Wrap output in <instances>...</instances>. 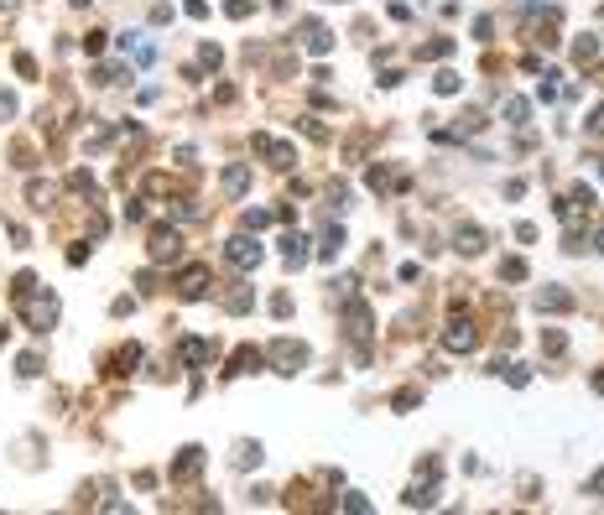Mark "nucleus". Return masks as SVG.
<instances>
[{"label":"nucleus","mask_w":604,"mask_h":515,"mask_svg":"<svg viewBox=\"0 0 604 515\" xmlns=\"http://www.w3.org/2000/svg\"><path fill=\"white\" fill-rule=\"evenodd\" d=\"M21 317L37 328V333H42V328L58 323V302H52V297H37V302H26V297H21Z\"/></svg>","instance_id":"f257e3e1"},{"label":"nucleus","mask_w":604,"mask_h":515,"mask_svg":"<svg viewBox=\"0 0 604 515\" xmlns=\"http://www.w3.org/2000/svg\"><path fill=\"white\" fill-rule=\"evenodd\" d=\"M229 260H235L240 271H250V266H261V245L250 240V234H240V240H229Z\"/></svg>","instance_id":"f03ea898"},{"label":"nucleus","mask_w":604,"mask_h":515,"mask_svg":"<svg viewBox=\"0 0 604 515\" xmlns=\"http://www.w3.org/2000/svg\"><path fill=\"white\" fill-rule=\"evenodd\" d=\"M261 151L271 156V167H292V162H297V151L287 146V140H266V136H261Z\"/></svg>","instance_id":"7ed1b4c3"},{"label":"nucleus","mask_w":604,"mask_h":515,"mask_svg":"<svg viewBox=\"0 0 604 515\" xmlns=\"http://www.w3.org/2000/svg\"><path fill=\"white\" fill-rule=\"evenodd\" d=\"M198 468H203V448H183V458L172 463V474H183V479H188V474H198Z\"/></svg>","instance_id":"20e7f679"},{"label":"nucleus","mask_w":604,"mask_h":515,"mask_svg":"<svg viewBox=\"0 0 604 515\" xmlns=\"http://www.w3.org/2000/svg\"><path fill=\"white\" fill-rule=\"evenodd\" d=\"M443 344H448V349H474V328H469V323H453Z\"/></svg>","instance_id":"39448f33"},{"label":"nucleus","mask_w":604,"mask_h":515,"mask_svg":"<svg viewBox=\"0 0 604 515\" xmlns=\"http://www.w3.org/2000/svg\"><path fill=\"white\" fill-rule=\"evenodd\" d=\"M245 187H250V172H245V167H229V172H225V193H229V198H240Z\"/></svg>","instance_id":"423d86ee"},{"label":"nucleus","mask_w":604,"mask_h":515,"mask_svg":"<svg viewBox=\"0 0 604 515\" xmlns=\"http://www.w3.org/2000/svg\"><path fill=\"white\" fill-rule=\"evenodd\" d=\"M302 32H308V52H329V47H333V36L323 32L318 21H308V26H302Z\"/></svg>","instance_id":"0eeeda50"},{"label":"nucleus","mask_w":604,"mask_h":515,"mask_svg":"<svg viewBox=\"0 0 604 515\" xmlns=\"http://www.w3.org/2000/svg\"><path fill=\"white\" fill-rule=\"evenodd\" d=\"M172 255H178V240H172V234H156V240H152V260H172Z\"/></svg>","instance_id":"6e6552de"},{"label":"nucleus","mask_w":604,"mask_h":515,"mask_svg":"<svg viewBox=\"0 0 604 515\" xmlns=\"http://www.w3.org/2000/svg\"><path fill=\"white\" fill-rule=\"evenodd\" d=\"M203 286H209V271H203V266H193L188 276H183V292H188V297H203Z\"/></svg>","instance_id":"1a4fd4ad"},{"label":"nucleus","mask_w":604,"mask_h":515,"mask_svg":"<svg viewBox=\"0 0 604 515\" xmlns=\"http://www.w3.org/2000/svg\"><path fill=\"white\" fill-rule=\"evenodd\" d=\"M459 250H464V255H479V250H485V234H479V229H464V234H459Z\"/></svg>","instance_id":"9d476101"},{"label":"nucleus","mask_w":604,"mask_h":515,"mask_svg":"<svg viewBox=\"0 0 604 515\" xmlns=\"http://www.w3.org/2000/svg\"><path fill=\"white\" fill-rule=\"evenodd\" d=\"M506 120L510 125H526V99H506Z\"/></svg>","instance_id":"9b49d317"},{"label":"nucleus","mask_w":604,"mask_h":515,"mask_svg":"<svg viewBox=\"0 0 604 515\" xmlns=\"http://www.w3.org/2000/svg\"><path fill=\"white\" fill-rule=\"evenodd\" d=\"M183 354H188V359H193V364H198V359H209V344H198V339H188V344H183Z\"/></svg>","instance_id":"f8f14e48"},{"label":"nucleus","mask_w":604,"mask_h":515,"mask_svg":"<svg viewBox=\"0 0 604 515\" xmlns=\"http://www.w3.org/2000/svg\"><path fill=\"white\" fill-rule=\"evenodd\" d=\"M453 89H459V73L443 68V73H438V94H453Z\"/></svg>","instance_id":"ddd939ff"},{"label":"nucleus","mask_w":604,"mask_h":515,"mask_svg":"<svg viewBox=\"0 0 604 515\" xmlns=\"http://www.w3.org/2000/svg\"><path fill=\"white\" fill-rule=\"evenodd\" d=\"M594 490H604V474H599V479H594Z\"/></svg>","instance_id":"4468645a"},{"label":"nucleus","mask_w":604,"mask_h":515,"mask_svg":"<svg viewBox=\"0 0 604 515\" xmlns=\"http://www.w3.org/2000/svg\"><path fill=\"white\" fill-rule=\"evenodd\" d=\"M599 250H604V234H599Z\"/></svg>","instance_id":"2eb2a0df"},{"label":"nucleus","mask_w":604,"mask_h":515,"mask_svg":"<svg viewBox=\"0 0 604 515\" xmlns=\"http://www.w3.org/2000/svg\"><path fill=\"white\" fill-rule=\"evenodd\" d=\"M0 6H6V0H0Z\"/></svg>","instance_id":"dca6fc26"}]
</instances>
